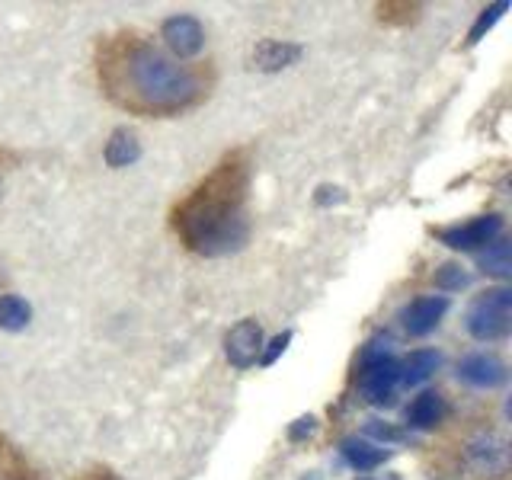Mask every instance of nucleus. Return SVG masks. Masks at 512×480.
<instances>
[{"label": "nucleus", "instance_id": "6ab92c4d", "mask_svg": "<svg viewBox=\"0 0 512 480\" xmlns=\"http://www.w3.org/2000/svg\"><path fill=\"white\" fill-rule=\"evenodd\" d=\"M506 10H509V4H506V0H500V4L487 7L484 13L477 16V23L471 26V36H468V42L474 45V42H480V39H484V32H490V29H493V23L500 20V16H503Z\"/></svg>", "mask_w": 512, "mask_h": 480}, {"label": "nucleus", "instance_id": "5701e85b", "mask_svg": "<svg viewBox=\"0 0 512 480\" xmlns=\"http://www.w3.org/2000/svg\"><path fill=\"white\" fill-rule=\"evenodd\" d=\"M288 343H292V330H285V333H279V336H276V340H272V343H269V349H266V352H263V356H260V362H263V365H272V362H276V359L282 356V352L288 349Z\"/></svg>", "mask_w": 512, "mask_h": 480}, {"label": "nucleus", "instance_id": "39448f33", "mask_svg": "<svg viewBox=\"0 0 512 480\" xmlns=\"http://www.w3.org/2000/svg\"><path fill=\"white\" fill-rule=\"evenodd\" d=\"M397 388H400V362L397 359H381V362L362 365L359 394L372 407H391Z\"/></svg>", "mask_w": 512, "mask_h": 480}, {"label": "nucleus", "instance_id": "f03ea898", "mask_svg": "<svg viewBox=\"0 0 512 480\" xmlns=\"http://www.w3.org/2000/svg\"><path fill=\"white\" fill-rule=\"evenodd\" d=\"M250 183V151L224 154L215 170L170 208V228L180 244L196 256H224L244 247L250 237Z\"/></svg>", "mask_w": 512, "mask_h": 480}, {"label": "nucleus", "instance_id": "f257e3e1", "mask_svg": "<svg viewBox=\"0 0 512 480\" xmlns=\"http://www.w3.org/2000/svg\"><path fill=\"white\" fill-rule=\"evenodd\" d=\"M96 80L103 96L128 116L170 119L208 100L215 74L208 64H183L138 29H119L96 42Z\"/></svg>", "mask_w": 512, "mask_h": 480}, {"label": "nucleus", "instance_id": "f3484780", "mask_svg": "<svg viewBox=\"0 0 512 480\" xmlns=\"http://www.w3.org/2000/svg\"><path fill=\"white\" fill-rule=\"evenodd\" d=\"M32 317V308L20 295H0V330H23Z\"/></svg>", "mask_w": 512, "mask_h": 480}, {"label": "nucleus", "instance_id": "4be33fe9", "mask_svg": "<svg viewBox=\"0 0 512 480\" xmlns=\"http://www.w3.org/2000/svg\"><path fill=\"white\" fill-rule=\"evenodd\" d=\"M365 432L372 439H381V442H400V439H404V432L394 429L391 423H381V420H368L365 423Z\"/></svg>", "mask_w": 512, "mask_h": 480}, {"label": "nucleus", "instance_id": "393cba45", "mask_svg": "<svg viewBox=\"0 0 512 480\" xmlns=\"http://www.w3.org/2000/svg\"><path fill=\"white\" fill-rule=\"evenodd\" d=\"M74 480H119V474L112 471V468H103V464H93V468L80 471Z\"/></svg>", "mask_w": 512, "mask_h": 480}, {"label": "nucleus", "instance_id": "1a4fd4ad", "mask_svg": "<svg viewBox=\"0 0 512 480\" xmlns=\"http://www.w3.org/2000/svg\"><path fill=\"white\" fill-rule=\"evenodd\" d=\"M448 311V298L445 295H423L410 301L404 314H400V320H404V327L410 336H426L439 327V320L445 317Z\"/></svg>", "mask_w": 512, "mask_h": 480}, {"label": "nucleus", "instance_id": "dca6fc26", "mask_svg": "<svg viewBox=\"0 0 512 480\" xmlns=\"http://www.w3.org/2000/svg\"><path fill=\"white\" fill-rule=\"evenodd\" d=\"M477 266L496 279H509L512 276V260H509V244L506 240H493L487 250L477 253Z\"/></svg>", "mask_w": 512, "mask_h": 480}, {"label": "nucleus", "instance_id": "aec40b11", "mask_svg": "<svg viewBox=\"0 0 512 480\" xmlns=\"http://www.w3.org/2000/svg\"><path fill=\"white\" fill-rule=\"evenodd\" d=\"M471 282V276L464 272L458 263H445L439 272H436V285L442 288V292H458V288H464Z\"/></svg>", "mask_w": 512, "mask_h": 480}, {"label": "nucleus", "instance_id": "ddd939ff", "mask_svg": "<svg viewBox=\"0 0 512 480\" xmlns=\"http://www.w3.org/2000/svg\"><path fill=\"white\" fill-rule=\"evenodd\" d=\"M343 458L352 471H359V474H368V471H375L381 468L384 461H388V452L384 448H378L375 442H365V439H346L343 442Z\"/></svg>", "mask_w": 512, "mask_h": 480}, {"label": "nucleus", "instance_id": "2eb2a0df", "mask_svg": "<svg viewBox=\"0 0 512 480\" xmlns=\"http://www.w3.org/2000/svg\"><path fill=\"white\" fill-rule=\"evenodd\" d=\"M141 157V141L135 138V132H128V128H116V132L109 135L106 141V164L109 167H128L135 164Z\"/></svg>", "mask_w": 512, "mask_h": 480}, {"label": "nucleus", "instance_id": "4468645a", "mask_svg": "<svg viewBox=\"0 0 512 480\" xmlns=\"http://www.w3.org/2000/svg\"><path fill=\"white\" fill-rule=\"evenodd\" d=\"M439 365H442V356L436 349H416L407 356V362L400 365V384H407V388H413V384H423L426 378L436 375Z\"/></svg>", "mask_w": 512, "mask_h": 480}, {"label": "nucleus", "instance_id": "20e7f679", "mask_svg": "<svg viewBox=\"0 0 512 480\" xmlns=\"http://www.w3.org/2000/svg\"><path fill=\"white\" fill-rule=\"evenodd\" d=\"M503 231V218L500 215H480L464 224H448V228L432 231L445 247L452 250H477V247H490Z\"/></svg>", "mask_w": 512, "mask_h": 480}, {"label": "nucleus", "instance_id": "9b49d317", "mask_svg": "<svg viewBox=\"0 0 512 480\" xmlns=\"http://www.w3.org/2000/svg\"><path fill=\"white\" fill-rule=\"evenodd\" d=\"M445 416V397L439 391H423L407 407V426L410 429H436Z\"/></svg>", "mask_w": 512, "mask_h": 480}, {"label": "nucleus", "instance_id": "a211bd4d", "mask_svg": "<svg viewBox=\"0 0 512 480\" xmlns=\"http://www.w3.org/2000/svg\"><path fill=\"white\" fill-rule=\"evenodd\" d=\"M420 16V4H407V0H388V4H378V20L391 23V26H407Z\"/></svg>", "mask_w": 512, "mask_h": 480}, {"label": "nucleus", "instance_id": "f8f14e48", "mask_svg": "<svg viewBox=\"0 0 512 480\" xmlns=\"http://www.w3.org/2000/svg\"><path fill=\"white\" fill-rule=\"evenodd\" d=\"M0 480H42L39 468L7 436H0Z\"/></svg>", "mask_w": 512, "mask_h": 480}, {"label": "nucleus", "instance_id": "b1692460", "mask_svg": "<svg viewBox=\"0 0 512 480\" xmlns=\"http://www.w3.org/2000/svg\"><path fill=\"white\" fill-rule=\"evenodd\" d=\"M317 432V420L314 416H298V420L292 423V429H288V439L292 442H301V439H308Z\"/></svg>", "mask_w": 512, "mask_h": 480}, {"label": "nucleus", "instance_id": "423d86ee", "mask_svg": "<svg viewBox=\"0 0 512 480\" xmlns=\"http://www.w3.org/2000/svg\"><path fill=\"white\" fill-rule=\"evenodd\" d=\"M160 36H164V42H167V48L173 52L176 61L196 58L205 48V29L196 16H189V13H176V16H170V20H164Z\"/></svg>", "mask_w": 512, "mask_h": 480}, {"label": "nucleus", "instance_id": "7ed1b4c3", "mask_svg": "<svg viewBox=\"0 0 512 480\" xmlns=\"http://www.w3.org/2000/svg\"><path fill=\"white\" fill-rule=\"evenodd\" d=\"M468 333L477 343H496L512 330V288H487L468 308Z\"/></svg>", "mask_w": 512, "mask_h": 480}, {"label": "nucleus", "instance_id": "6e6552de", "mask_svg": "<svg viewBox=\"0 0 512 480\" xmlns=\"http://www.w3.org/2000/svg\"><path fill=\"white\" fill-rule=\"evenodd\" d=\"M458 378L480 391H493L506 381V365L490 352H474L458 365Z\"/></svg>", "mask_w": 512, "mask_h": 480}, {"label": "nucleus", "instance_id": "a878e982", "mask_svg": "<svg viewBox=\"0 0 512 480\" xmlns=\"http://www.w3.org/2000/svg\"><path fill=\"white\" fill-rule=\"evenodd\" d=\"M16 160H20V157H16L13 151H4V148H0V186H4V173L16 167Z\"/></svg>", "mask_w": 512, "mask_h": 480}, {"label": "nucleus", "instance_id": "9d476101", "mask_svg": "<svg viewBox=\"0 0 512 480\" xmlns=\"http://www.w3.org/2000/svg\"><path fill=\"white\" fill-rule=\"evenodd\" d=\"M301 58V45L295 42H279V39H263L253 48L250 64L260 71H282L288 64H295Z\"/></svg>", "mask_w": 512, "mask_h": 480}, {"label": "nucleus", "instance_id": "0eeeda50", "mask_svg": "<svg viewBox=\"0 0 512 480\" xmlns=\"http://www.w3.org/2000/svg\"><path fill=\"white\" fill-rule=\"evenodd\" d=\"M224 356L234 368H250L263 356V327L253 317L237 320V324L224 336Z\"/></svg>", "mask_w": 512, "mask_h": 480}, {"label": "nucleus", "instance_id": "412c9836", "mask_svg": "<svg viewBox=\"0 0 512 480\" xmlns=\"http://www.w3.org/2000/svg\"><path fill=\"white\" fill-rule=\"evenodd\" d=\"M381 359H391V336H375V340L362 349V365L381 362Z\"/></svg>", "mask_w": 512, "mask_h": 480}]
</instances>
